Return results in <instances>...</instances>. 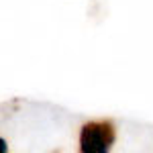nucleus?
<instances>
[{
    "label": "nucleus",
    "mask_w": 153,
    "mask_h": 153,
    "mask_svg": "<svg viewBox=\"0 0 153 153\" xmlns=\"http://www.w3.org/2000/svg\"><path fill=\"white\" fill-rule=\"evenodd\" d=\"M114 143V127L108 120L86 123L80 133V149L84 153H106Z\"/></svg>",
    "instance_id": "1"
},
{
    "label": "nucleus",
    "mask_w": 153,
    "mask_h": 153,
    "mask_svg": "<svg viewBox=\"0 0 153 153\" xmlns=\"http://www.w3.org/2000/svg\"><path fill=\"white\" fill-rule=\"evenodd\" d=\"M8 151V147H6V141L4 139H0V153H6Z\"/></svg>",
    "instance_id": "2"
}]
</instances>
